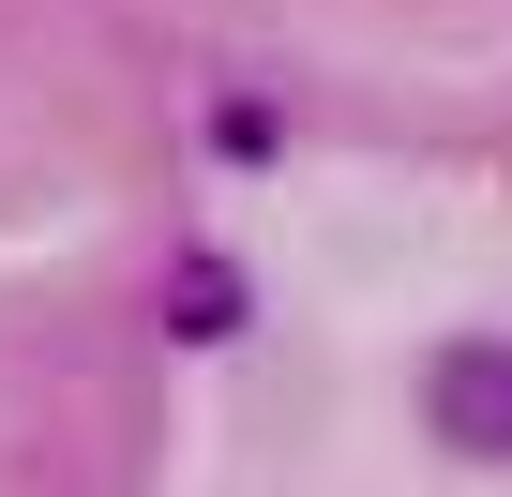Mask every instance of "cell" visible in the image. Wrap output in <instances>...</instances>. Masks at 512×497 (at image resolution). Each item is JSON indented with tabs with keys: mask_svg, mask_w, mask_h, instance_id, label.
I'll list each match as a JSON object with an SVG mask.
<instances>
[{
	"mask_svg": "<svg viewBox=\"0 0 512 497\" xmlns=\"http://www.w3.org/2000/svg\"><path fill=\"white\" fill-rule=\"evenodd\" d=\"M422 422H437L467 467H512V332H452V347H422Z\"/></svg>",
	"mask_w": 512,
	"mask_h": 497,
	"instance_id": "6da1fadb",
	"label": "cell"
},
{
	"mask_svg": "<svg viewBox=\"0 0 512 497\" xmlns=\"http://www.w3.org/2000/svg\"><path fill=\"white\" fill-rule=\"evenodd\" d=\"M166 332H181V347H226V332H241V272L211 257V241L166 272Z\"/></svg>",
	"mask_w": 512,
	"mask_h": 497,
	"instance_id": "7a4b0ae2",
	"label": "cell"
}]
</instances>
